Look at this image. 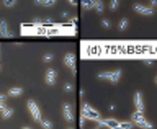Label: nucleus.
Returning a JSON list of instances; mask_svg holds the SVG:
<instances>
[{"label":"nucleus","instance_id":"nucleus-30","mask_svg":"<svg viewBox=\"0 0 157 129\" xmlns=\"http://www.w3.org/2000/svg\"><path fill=\"white\" fill-rule=\"evenodd\" d=\"M5 108H7V105H5V103H2V101H0V111H3Z\"/></svg>","mask_w":157,"mask_h":129},{"label":"nucleus","instance_id":"nucleus-26","mask_svg":"<svg viewBox=\"0 0 157 129\" xmlns=\"http://www.w3.org/2000/svg\"><path fill=\"white\" fill-rule=\"evenodd\" d=\"M85 121H87L85 118H83V116H80V127H82V129H83V126H85Z\"/></svg>","mask_w":157,"mask_h":129},{"label":"nucleus","instance_id":"nucleus-21","mask_svg":"<svg viewBox=\"0 0 157 129\" xmlns=\"http://www.w3.org/2000/svg\"><path fill=\"white\" fill-rule=\"evenodd\" d=\"M118 7H120V2H118V0H111L110 2V8L111 10H116Z\"/></svg>","mask_w":157,"mask_h":129},{"label":"nucleus","instance_id":"nucleus-22","mask_svg":"<svg viewBox=\"0 0 157 129\" xmlns=\"http://www.w3.org/2000/svg\"><path fill=\"white\" fill-rule=\"evenodd\" d=\"M3 5H5V7H15V5H17V2H15V0H5V2H3Z\"/></svg>","mask_w":157,"mask_h":129},{"label":"nucleus","instance_id":"nucleus-16","mask_svg":"<svg viewBox=\"0 0 157 129\" xmlns=\"http://www.w3.org/2000/svg\"><path fill=\"white\" fill-rule=\"evenodd\" d=\"M13 113H15L13 108H8V106H7V108H5V110L2 111V118H3V120H8V118L13 116Z\"/></svg>","mask_w":157,"mask_h":129},{"label":"nucleus","instance_id":"nucleus-35","mask_svg":"<svg viewBox=\"0 0 157 129\" xmlns=\"http://www.w3.org/2000/svg\"><path fill=\"white\" fill-rule=\"evenodd\" d=\"M155 83H157V77H155Z\"/></svg>","mask_w":157,"mask_h":129},{"label":"nucleus","instance_id":"nucleus-14","mask_svg":"<svg viewBox=\"0 0 157 129\" xmlns=\"http://www.w3.org/2000/svg\"><path fill=\"white\" fill-rule=\"evenodd\" d=\"M142 120H146V118H144V113H141V111H134V113L131 115V121H132V123L142 121Z\"/></svg>","mask_w":157,"mask_h":129},{"label":"nucleus","instance_id":"nucleus-12","mask_svg":"<svg viewBox=\"0 0 157 129\" xmlns=\"http://www.w3.org/2000/svg\"><path fill=\"white\" fill-rule=\"evenodd\" d=\"M132 127H134V123H124V121H120V123H118V126H115V127H113V129H132Z\"/></svg>","mask_w":157,"mask_h":129},{"label":"nucleus","instance_id":"nucleus-1","mask_svg":"<svg viewBox=\"0 0 157 129\" xmlns=\"http://www.w3.org/2000/svg\"><path fill=\"white\" fill-rule=\"evenodd\" d=\"M80 116H83L85 120H90V121H97V123L101 120L100 111H97L95 108H92V106H90V103H87V101H83V103H82Z\"/></svg>","mask_w":157,"mask_h":129},{"label":"nucleus","instance_id":"nucleus-17","mask_svg":"<svg viewBox=\"0 0 157 129\" xmlns=\"http://www.w3.org/2000/svg\"><path fill=\"white\" fill-rule=\"evenodd\" d=\"M36 5H41V7H54L56 2L54 0H38Z\"/></svg>","mask_w":157,"mask_h":129},{"label":"nucleus","instance_id":"nucleus-3","mask_svg":"<svg viewBox=\"0 0 157 129\" xmlns=\"http://www.w3.org/2000/svg\"><path fill=\"white\" fill-rule=\"evenodd\" d=\"M26 106H28L29 113H31L33 120L36 121V123H41L43 116H41V110H39V106L36 105V101H34V100H28V101H26Z\"/></svg>","mask_w":157,"mask_h":129},{"label":"nucleus","instance_id":"nucleus-28","mask_svg":"<svg viewBox=\"0 0 157 129\" xmlns=\"http://www.w3.org/2000/svg\"><path fill=\"white\" fill-rule=\"evenodd\" d=\"M77 21H78V18H77V17H74V18H71V25H75Z\"/></svg>","mask_w":157,"mask_h":129},{"label":"nucleus","instance_id":"nucleus-9","mask_svg":"<svg viewBox=\"0 0 157 129\" xmlns=\"http://www.w3.org/2000/svg\"><path fill=\"white\" fill-rule=\"evenodd\" d=\"M0 36H3V38H13V33L8 29V25H7L5 20L0 21Z\"/></svg>","mask_w":157,"mask_h":129},{"label":"nucleus","instance_id":"nucleus-27","mask_svg":"<svg viewBox=\"0 0 157 129\" xmlns=\"http://www.w3.org/2000/svg\"><path fill=\"white\" fill-rule=\"evenodd\" d=\"M0 101H2V103H7V95H2V93H0Z\"/></svg>","mask_w":157,"mask_h":129},{"label":"nucleus","instance_id":"nucleus-4","mask_svg":"<svg viewBox=\"0 0 157 129\" xmlns=\"http://www.w3.org/2000/svg\"><path fill=\"white\" fill-rule=\"evenodd\" d=\"M75 54L74 52H69L64 56V66H66L67 69H71L72 75H77V69H75Z\"/></svg>","mask_w":157,"mask_h":129},{"label":"nucleus","instance_id":"nucleus-13","mask_svg":"<svg viewBox=\"0 0 157 129\" xmlns=\"http://www.w3.org/2000/svg\"><path fill=\"white\" fill-rule=\"evenodd\" d=\"M134 126H137V127H144V129H152V127H154V126H152V123H149L147 120L136 121V123H134Z\"/></svg>","mask_w":157,"mask_h":129},{"label":"nucleus","instance_id":"nucleus-34","mask_svg":"<svg viewBox=\"0 0 157 129\" xmlns=\"http://www.w3.org/2000/svg\"><path fill=\"white\" fill-rule=\"evenodd\" d=\"M67 129H74V127H67Z\"/></svg>","mask_w":157,"mask_h":129},{"label":"nucleus","instance_id":"nucleus-19","mask_svg":"<svg viewBox=\"0 0 157 129\" xmlns=\"http://www.w3.org/2000/svg\"><path fill=\"white\" fill-rule=\"evenodd\" d=\"M95 10H97V13H103V2L95 0Z\"/></svg>","mask_w":157,"mask_h":129},{"label":"nucleus","instance_id":"nucleus-18","mask_svg":"<svg viewBox=\"0 0 157 129\" xmlns=\"http://www.w3.org/2000/svg\"><path fill=\"white\" fill-rule=\"evenodd\" d=\"M128 25H129V21H128V18H123L120 25H118V29H121V31H124V29L128 28Z\"/></svg>","mask_w":157,"mask_h":129},{"label":"nucleus","instance_id":"nucleus-2","mask_svg":"<svg viewBox=\"0 0 157 129\" xmlns=\"http://www.w3.org/2000/svg\"><path fill=\"white\" fill-rule=\"evenodd\" d=\"M98 78L100 80H108L111 83H118L121 78V70L118 69V70H106V72H100L98 74Z\"/></svg>","mask_w":157,"mask_h":129},{"label":"nucleus","instance_id":"nucleus-29","mask_svg":"<svg viewBox=\"0 0 157 129\" xmlns=\"http://www.w3.org/2000/svg\"><path fill=\"white\" fill-rule=\"evenodd\" d=\"M149 7L152 8V7H157V0H152V2L149 3Z\"/></svg>","mask_w":157,"mask_h":129},{"label":"nucleus","instance_id":"nucleus-5","mask_svg":"<svg viewBox=\"0 0 157 129\" xmlns=\"http://www.w3.org/2000/svg\"><path fill=\"white\" fill-rule=\"evenodd\" d=\"M44 82H46L48 85H54V83L57 82V72L54 70V69H48L46 74H44Z\"/></svg>","mask_w":157,"mask_h":129},{"label":"nucleus","instance_id":"nucleus-8","mask_svg":"<svg viewBox=\"0 0 157 129\" xmlns=\"http://www.w3.org/2000/svg\"><path fill=\"white\" fill-rule=\"evenodd\" d=\"M62 115H64V120L66 121H74V113H72V108L69 103H64L62 105Z\"/></svg>","mask_w":157,"mask_h":129},{"label":"nucleus","instance_id":"nucleus-36","mask_svg":"<svg viewBox=\"0 0 157 129\" xmlns=\"http://www.w3.org/2000/svg\"><path fill=\"white\" fill-rule=\"evenodd\" d=\"M0 70H2V66H0Z\"/></svg>","mask_w":157,"mask_h":129},{"label":"nucleus","instance_id":"nucleus-32","mask_svg":"<svg viewBox=\"0 0 157 129\" xmlns=\"http://www.w3.org/2000/svg\"><path fill=\"white\" fill-rule=\"evenodd\" d=\"M21 129H33V127H29V126H23Z\"/></svg>","mask_w":157,"mask_h":129},{"label":"nucleus","instance_id":"nucleus-25","mask_svg":"<svg viewBox=\"0 0 157 129\" xmlns=\"http://www.w3.org/2000/svg\"><path fill=\"white\" fill-rule=\"evenodd\" d=\"M101 26H103V28H110V21H108V20H103V21H101Z\"/></svg>","mask_w":157,"mask_h":129},{"label":"nucleus","instance_id":"nucleus-11","mask_svg":"<svg viewBox=\"0 0 157 129\" xmlns=\"http://www.w3.org/2000/svg\"><path fill=\"white\" fill-rule=\"evenodd\" d=\"M8 97H21L23 95V88H20V87H12L8 90V93H7Z\"/></svg>","mask_w":157,"mask_h":129},{"label":"nucleus","instance_id":"nucleus-24","mask_svg":"<svg viewBox=\"0 0 157 129\" xmlns=\"http://www.w3.org/2000/svg\"><path fill=\"white\" fill-rule=\"evenodd\" d=\"M64 92H72V85H71V83H66V85H64Z\"/></svg>","mask_w":157,"mask_h":129},{"label":"nucleus","instance_id":"nucleus-6","mask_svg":"<svg viewBox=\"0 0 157 129\" xmlns=\"http://www.w3.org/2000/svg\"><path fill=\"white\" fill-rule=\"evenodd\" d=\"M134 10L139 15H144V17H151V15H154V10H152L151 7H144V5H139V3L134 5Z\"/></svg>","mask_w":157,"mask_h":129},{"label":"nucleus","instance_id":"nucleus-23","mask_svg":"<svg viewBox=\"0 0 157 129\" xmlns=\"http://www.w3.org/2000/svg\"><path fill=\"white\" fill-rule=\"evenodd\" d=\"M43 59H44V62H51L52 59H54V56H52L51 52H48V54H44V57H43Z\"/></svg>","mask_w":157,"mask_h":129},{"label":"nucleus","instance_id":"nucleus-10","mask_svg":"<svg viewBox=\"0 0 157 129\" xmlns=\"http://www.w3.org/2000/svg\"><path fill=\"white\" fill-rule=\"evenodd\" d=\"M118 123L120 121H116V120H113V118H108V120H100L98 121V126H106V127H110V129H113L115 126H118Z\"/></svg>","mask_w":157,"mask_h":129},{"label":"nucleus","instance_id":"nucleus-31","mask_svg":"<svg viewBox=\"0 0 157 129\" xmlns=\"http://www.w3.org/2000/svg\"><path fill=\"white\" fill-rule=\"evenodd\" d=\"M61 17L62 18H67L69 17V12H61Z\"/></svg>","mask_w":157,"mask_h":129},{"label":"nucleus","instance_id":"nucleus-33","mask_svg":"<svg viewBox=\"0 0 157 129\" xmlns=\"http://www.w3.org/2000/svg\"><path fill=\"white\" fill-rule=\"evenodd\" d=\"M95 129H100V126H97V127H95Z\"/></svg>","mask_w":157,"mask_h":129},{"label":"nucleus","instance_id":"nucleus-15","mask_svg":"<svg viewBox=\"0 0 157 129\" xmlns=\"http://www.w3.org/2000/svg\"><path fill=\"white\" fill-rule=\"evenodd\" d=\"M80 5L83 8H87V10H92V8H95V0H92V2L90 0H82Z\"/></svg>","mask_w":157,"mask_h":129},{"label":"nucleus","instance_id":"nucleus-20","mask_svg":"<svg viewBox=\"0 0 157 129\" xmlns=\"http://www.w3.org/2000/svg\"><path fill=\"white\" fill-rule=\"evenodd\" d=\"M41 126H43V129H52V123L48 120H41Z\"/></svg>","mask_w":157,"mask_h":129},{"label":"nucleus","instance_id":"nucleus-7","mask_svg":"<svg viewBox=\"0 0 157 129\" xmlns=\"http://www.w3.org/2000/svg\"><path fill=\"white\" fill-rule=\"evenodd\" d=\"M134 106H136V111L144 113V101H142L141 92H136V93H134Z\"/></svg>","mask_w":157,"mask_h":129}]
</instances>
